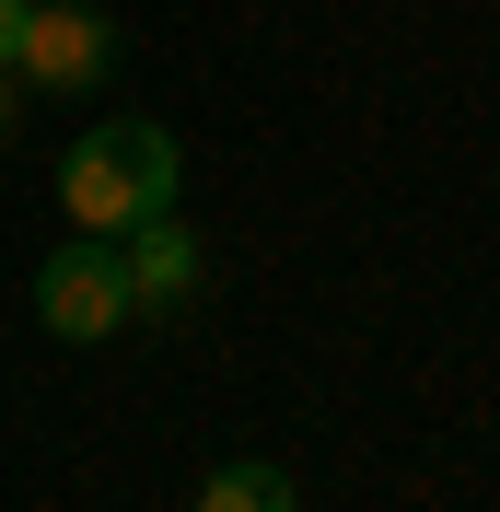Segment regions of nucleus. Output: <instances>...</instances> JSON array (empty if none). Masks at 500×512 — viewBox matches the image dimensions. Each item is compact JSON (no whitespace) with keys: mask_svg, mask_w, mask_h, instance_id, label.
I'll return each instance as SVG.
<instances>
[{"mask_svg":"<svg viewBox=\"0 0 500 512\" xmlns=\"http://www.w3.org/2000/svg\"><path fill=\"white\" fill-rule=\"evenodd\" d=\"M175 187H187V163H175V128H152V117H105V128H82L70 140V163H59V210L82 233H140L152 210H175Z\"/></svg>","mask_w":500,"mask_h":512,"instance_id":"nucleus-1","label":"nucleus"},{"mask_svg":"<svg viewBox=\"0 0 500 512\" xmlns=\"http://www.w3.org/2000/svg\"><path fill=\"white\" fill-rule=\"evenodd\" d=\"M117 70V24L82 12V0H35L24 12V47H12V82L24 94H94Z\"/></svg>","mask_w":500,"mask_h":512,"instance_id":"nucleus-2","label":"nucleus"},{"mask_svg":"<svg viewBox=\"0 0 500 512\" xmlns=\"http://www.w3.org/2000/svg\"><path fill=\"white\" fill-rule=\"evenodd\" d=\"M35 315H47V338H117L128 326V268L105 233H70L47 268H35Z\"/></svg>","mask_w":500,"mask_h":512,"instance_id":"nucleus-3","label":"nucleus"},{"mask_svg":"<svg viewBox=\"0 0 500 512\" xmlns=\"http://www.w3.org/2000/svg\"><path fill=\"white\" fill-rule=\"evenodd\" d=\"M117 268H128V315H187V291H198V233L175 222V210H152L140 233H117Z\"/></svg>","mask_w":500,"mask_h":512,"instance_id":"nucleus-4","label":"nucleus"},{"mask_svg":"<svg viewBox=\"0 0 500 512\" xmlns=\"http://www.w3.org/2000/svg\"><path fill=\"white\" fill-rule=\"evenodd\" d=\"M187 512H303V489H291L268 454H233V466H210V478H198Z\"/></svg>","mask_w":500,"mask_h":512,"instance_id":"nucleus-5","label":"nucleus"},{"mask_svg":"<svg viewBox=\"0 0 500 512\" xmlns=\"http://www.w3.org/2000/svg\"><path fill=\"white\" fill-rule=\"evenodd\" d=\"M24 12L35 0H0V70H12V47H24Z\"/></svg>","mask_w":500,"mask_h":512,"instance_id":"nucleus-6","label":"nucleus"},{"mask_svg":"<svg viewBox=\"0 0 500 512\" xmlns=\"http://www.w3.org/2000/svg\"><path fill=\"white\" fill-rule=\"evenodd\" d=\"M12 105H24V82H12V70H0V140H12Z\"/></svg>","mask_w":500,"mask_h":512,"instance_id":"nucleus-7","label":"nucleus"}]
</instances>
